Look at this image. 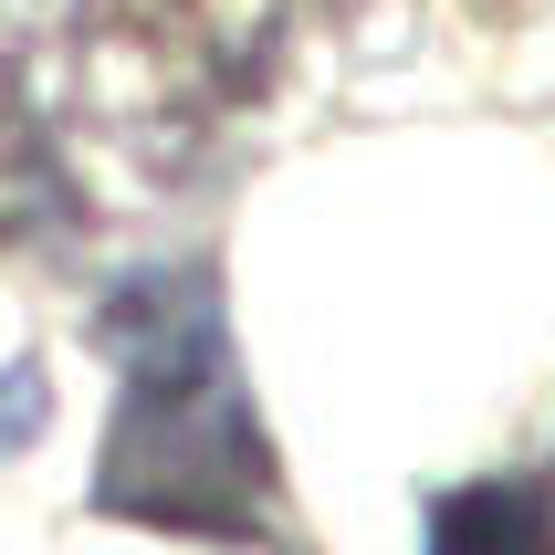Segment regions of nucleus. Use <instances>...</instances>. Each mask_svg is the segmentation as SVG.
Wrapping results in <instances>:
<instances>
[]
</instances>
